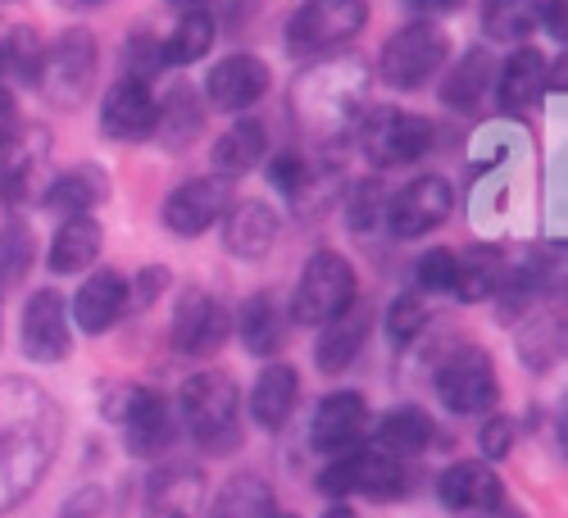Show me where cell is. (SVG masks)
<instances>
[{
	"label": "cell",
	"mask_w": 568,
	"mask_h": 518,
	"mask_svg": "<svg viewBox=\"0 0 568 518\" xmlns=\"http://www.w3.org/2000/svg\"><path fill=\"white\" fill-rule=\"evenodd\" d=\"M232 201H236L232 177H192L164 201L160 219L173 237H201V232H210L232 210Z\"/></svg>",
	"instance_id": "9c48e42d"
},
{
	"label": "cell",
	"mask_w": 568,
	"mask_h": 518,
	"mask_svg": "<svg viewBox=\"0 0 568 518\" xmlns=\"http://www.w3.org/2000/svg\"><path fill=\"white\" fill-rule=\"evenodd\" d=\"M423 327H428V305H423L414 292L409 296H396L392 301V309H387V333H392V342L396 346H409Z\"/></svg>",
	"instance_id": "ab89813d"
},
{
	"label": "cell",
	"mask_w": 568,
	"mask_h": 518,
	"mask_svg": "<svg viewBox=\"0 0 568 518\" xmlns=\"http://www.w3.org/2000/svg\"><path fill=\"white\" fill-rule=\"evenodd\" d=\"M368 23L364 0H305L292 19V51H333Z\"/></svg>",
	"instance_id": "7c38bea8"
},
{
	"label": "cell",
	"mask_w": 568,
	"mask_h": 518,
	"mask_svg": "<svg viewBox=\"0 0 568 518\" xmlns=\"http://www.w3.org/2000/svg\"><path fill=\"white\" fill-rule=\"evenodd\" d=\"M69 346H73V333H69L64 296L45 287L23 305V355L37 364H60Z\"/></svg>",
	"instance_id": "9a60e30c"
},
{
	"label": "cell",
	"mask_w": 568,
	"mask_h": 518,
	"mask_svg": "<svg viewBox=\"0 0 568 518\" xmlns=\"http://www.w3.org/2000/svg\"><path fill=\"white\" fill-rule=\"evenodd\" d=\"M214 19L210 14H186L169 41H160V60L164 64H196L210 55V45H214Z\"/></svg>",
	"instance_id": "e575fe53"
},
{
	"label": "cell",
	"mask_w": 568,
	"mask_h": 518,
	"mask_svg": "<svg viewBox=\"0 0 568 518\" xmlns=\"http://www.w3.org/2000/svg\"><path fill=\"white\" fill-rule=\"evenodd\" d=\"M55 446L60 409L51 405V396L23 378L0 383V514L32 496L55 459Z\"/></svg>",
	"instance_id": "6da1fadb"
},
{
	"label": "cell",
	"mask_w": 568,
	"mask_h": 518,
	"mask_svg": "<svg viewBox=\"0 0 568 518\" xmlns=\"http://www.w3.org/2000/svg\"><path fill=\"white\" fill-rule=\"evenodd\" d=\"M51 132L45 128H28V136H14L10 141V160H6V169H0V201H6L10 210H19V205H28V196H32V173L45 164V155H51V141H45Z\"/></svg>",
	"instance_id": "4316f807"
},
{
	"label": "cell",
	"mask_w": 568,
	"mask_h": 518,
	"mask_svg": "<svg viewBox=\"0 0 568 518\" xmlns=\"http://www.w3.org/2000/svg\"><path fill=\"white\" fill-rule=\"evenodd\" d=\"M455 264H459V255L455 251H446V246H437V251H423L418 255V264H414V282L423 292H450L455 287Z\"/></svg>",
	"instance_id": "f35d334b"
},
{
	"label": "cell",
	"mask_w": 568,
	"mask_h": 518,
	"mask_svg": "<svg viewBox=\"0 0 568 518\" xmlns=\"http://www.w3.org/2000/svg\"><path fill=\"white\" fill-rule=\"evenodd\" d=\"M227 333H232L227 309L210 292L186 287L178 296V309H173V323H169V342H173L178 355H192V359L214 355L227 342Z\"/></svg>",
	"instance_id": "30bf717a"
},
{
	"label": "cell",
	"mask_w": 568,
	"mask_h": 518,
	"mask_svg": "<svg viewBox=\"0 0 568 518\" xmlns=\"http://www.w3.org/2000/svg\"><path fill=\"white\" fill-rule=\"evenodd\" d=\"M155 119H160V101L151 97V87L136 78H119L101 101V132L110 141H119V146L155 136Z\"/></svg>",
	"instance_id": "5bb4252c"
},
{
	"label": "cell",
	"mask_w": 568,
	"mask_h": 518,
	"mask_svg": "<svg viewBox=\"0 0 568 518\" xmlns=\"http://www.w3.org/2000/svg\"><path fill=\"white\" fill-rule=\"evenodd\" d=\"M491 518H528L524 509H509V505H496V509H487Z\"/></svg>",
	"instance_id": "681fc988"
},
{
	"label": "cell",
	"mask_w": 568,
	"mask_h": 518,
	"mask_svg": "<svg viewBox=\"0 0 568 518\" xmlns=\"http://www.w3.org/2000/svg\"><path fill=\"white\" fill-rule=\"evenodd\" d=\"M409 487L405 464L383 450H346L318 474L323 496H368V500H400Z\"/></svg>",
	"instance_id": "277c9868"
},
{
	"label": "cell",
	"mask_w": 568,
	"mask_h": 518,
	"mask_svg": "<svg viewBox=\"0 0 568 518\" xmlns=\"http://www.w3.org/2000/svg\"><path fill=\"white\" fill-rule=\"evenodd\" d=\"M541 14H546V28H550V37H564V0H546V6H541Z\"/></svg>",
	"instance_id": "7dc6e473"
},
{
	"label": "cell",
	"mask_w": 568,
	"mask_h": 518,
	"mask_svg": "<svg viewBox=\"0 0 568 518\" xmlns=\"http://www.w3.org/2000/svg\"><path fill=\"white\" fill-rule=\"evenodd\" d=\"M178 414L210 455H227L242 441V392L227 373L210 368V373H192L178 392Z\"/></svg>",
	"instance_id": "7a4b0ae2"
},
{
	"label": "cell",
	"mask_w": 568,
	"mask_h": 518,
	"mask_svg": "<svg viewBox=\"0 0 568 518\" xmlns=\"http://www.w3.org/2000/svg\"><path fill=\"white\" fill-rule=\"evenodd\" d=\"M491 78H496V60L483 51V45H473V51H464V60L446 73V82H442V101L450 105V110H478L483 105V97L491 91Z\"/></svg>",
	"instance_id": "f546056e"
},
{
	"label": "cell",
	"mask_w": 568,
	"mask_h": 518,
	"mask_svg": "<svg viewBox=\"0 0 568 518\" xmlns=\"http://www.w3.org/2000/svg\"><path fill=\"white\" fill-rule=\"evenodd\" d=\"M414 6H418V10H450L455 0H414Z\"/></svg>",
	"instance_id": "f907efd6"
},
{
	"label": "cell",
	"mask_w": 568,
	"mask_h": 518,
	"mask_svg": "<svg viewBox=\"0 0 568 518\" xmlns=\"http://www.w3.org/2000/svg\"><path fill=\"white\" fill-rule=\"evenodd\" d=\"M210 509V483L205 468L196 464H164L146 483V500L141 514L146 518H205Z\"/></svg>",
	"instance_id": "4fadbf2b"
},
{
	"label": "cell",
	"mask_w": 568,
	"mask_h": 518,
	"mask_svg": "<svg viewBox=\"0 0 568 518\" xmlns=\"http://www.w3.org/2000/svg\"><path fill=\"white\" fill-rule=\"evenodd\" d=\"M514 437H518L514 418H509V414H491V418L483 423V433H478V446H483L487 459H505V455L514 450Z\"/></svg>",
	"instance_id": "7bdbcfd3"
},
{
	"label": "cell",
	"mask_w": 568,
	"mask_h": 518,
	"mask_svg": "<svg viewBox=\"0 0 568 518\" xmlns=\"http://www.w3.org/2000/svg\"><path fill=\"white\" fill-rule=\"evenodd\" d=\"M518 359L532 373H546L559 359V323L555 318H532L524 333H518Z\"/></svg>",
	"instance_id": "74e56055"
},
{
	"label": "cell",
	"mask_w": 568,
	"mask_h": 518,
	"mask_svg": "<svg viewBox=\"0 0 568 518\" xmlns=\"http://www.w3.org/2000/svg\"><path fill=\"white\" fill-rule=\"evenodd\" d=\"M368 327H373V314L359 301L351 309H342L333 323H323L318 346H314L318 373H346L355 364V355L364 351V342H368Z\"/></svg>",
	"instance_id": "603a6c76"
},
{
	"label": "cell",
	"mask_w": 568,
	"mask_h": 518,
	"mask_svg": "<svg viewBox=\"0 0 568 518\" xmlns=\"http://www.w3.org/2000/svg\"><path fill=\"white\" fill-rule=\"evenodd\" d=\"M296 400H301V373L292 364H268L251 387V418L264 433H277L296 414Z\"/></svg>",
	"instance_id": "cb8c5ba5"
},
{
	"label": "cell",
	"mask_w": 568,
	"mask_h": 518,
	"mask_svg": "<svg viewBox=\"0 0 568 518\" xmlns=\"http://www.w3.org/2000/svg\"><path fill=\"white\" fill-rule=\"evenodd\" d=\"M32 251H37L32 227H23V223H6V227H0V292H14L19 282L28 277Z\"/></svg>",
	"instance_id": "d590c367"
},
{
	"label": "cell",
	"mask_w": 568,
	"mask_h": 518,
	"mask_svg": "<svg viewBox=\"0 0 568 518\" xmlns=\"http://www.w3.org/2000/svg\"><path fill=\"white\" fill-rule=\"evenodd\" d=\"M268 82H273V73H268V64H264L260 55H227V60H219V64L210 69V78H205V101H210L214 110L236 114V110L255 105L264 91H268Z\"/></svg>",
	"instance_id": "e0dca14e"
},
{
	"label": "cell",
	"mask_w": 568,
	"mask_h": 518,
	"mask_svg": "<svg viewBox=\"0 0 568 518\" xmlns=\"http://www.w3.org/2000/svg\"><path fill=\"white\" fill-rule=\"evenodd\" d=\"M123 309H128V282L114 268L91 273L82 287H78V296H73V323L82 327L87 337L110 333Z\"/></svg>",
	"instance_id": "ffe728a7"
},
{
	"label": "cell",
	"mask_w": 568,
	"mask_h": 518,
	"mask_svg": "<svg viewBox=\"0 0 568 518\" xmlns=\"http://www.w3.org/2000/svg\"><path fill=\"white\" fill-rule=\"evenodd\" d=\"M305 177H310V169H305V160L296 151H282V155L268 160V182L277 186L282 196H296L301 186H305Z\"/></svg>",
	"instance_id": "60d3db41"
},
{
	"label": "cell",
	"mask_w": 568,
	"mask_h": 518,
	"mask_svg": "<svg viewBox=\"0 0 568 518\" xmlns=\"http://www.w3.org/2000/svg\"><path fill=\"white\" fill-rule=\"evenodd\" d=\"M500 277H505V268H500V255L491 251V246H478V251H468L459 264H455V296L464 301V305H478V301H491L496 292H500Z\"/></svg>",
	"instance_id": "d6a6232c"
},
{
	"label": "cell",
	"mask_w": 568,
	"mask_h": 518,
	"mask_svg": "<svg viewBox=\"0 0 568 518\" xmlns=\"http://www.w3.org/2000/svg\"><path fill=\"white\" fill-rule=\"evenodd\" d=\"M368 428V400L359 392H333L323 396L310 418V441L318 455H346Z\"/></svg>",
	"instance_id": "2e32d148"
},
{
	"label": "cell",
	"mask_w": 568,
	"mask_h": 518,
	"mask_svg": "<svg viewBox=\"0 0 568 518\" xmlns=\"http://www.w3.org/2000/svg\"><path fill=\"white\" fill-rule=\"evenodd\" d=\"M164 287H169V273H164V268H146V273L132 282L128 305H132V309H146V305H155V301L164 296Z\"/></svg>",
	"instance_id": "f6af8a7d"
},
{
	"label": "cell",
	"mask_w": 568,
	"mask_h": 518,
	"mask_svg": "<svg viewBox=\"0 0 568 518\" xmlns=\"http://www.w3.org/2000/svg\"><path fill=\"white\" fill-rule=\"evenodd\" d=\"M37 87L64 110L82 105L91 97V87H97V37L87 28H64L55 37V45H45V64H41Z\"/></svg>",
	"instance_id": "5b68a950"
},
{
	"label": "cell",
	"mask_w": 568,
	"mask_h": 518,
	"mask_svg": "<svg viewBox=\"0 0 568 518\" xmlns=\"http://www.w3.org/2000/svg\"><path fill=\"white\" fill-rule=\"evenodd\" d=\"M210 518H277V505H273V487L255 474H242V478H232L214 505L205 509Z\"/></svg>",
	"instance_id": "1f68e13d"
},
{
	"label": "cell",
	"mask_w": 568,
	"mask_h": 518,
	"mask_svg": "<svg viewBox=\"0 0 568 518\" xmlns=\"http://www.w3.org/2000/svg\"><path fill=\"white\" fill-rule=\"evenodd\" d=\"M19 136V105H14V97L6 87H0V155L10 151V141Z\"/></svg>",
	"instance_id": "bcb514c9"
},
{
	"label": "cell",
	"mask_w": 568,
	"mask_h": 518,
	"mask_svg": "<svg viewBox=\"0 0 568 518\" xmlns=\"http://www.w3.org/2000/svg\"><path fill=\"white\" fill-rule=\"evenodd\" d=\"M355 292H359V282H355L351 260L337 255V251H318L301 268V282H296V296H292L287 314L301 327H323V323H333L342 309L355 305Z\"/></svg>",
	"instance_id": "3957f363"
},
{
	"label": "cell",
	"mask_w": 568,
	"mask_h": 518,
	"mask_svg": "<svg viewBox=\"0 0 568 518\" xmlns=\"http://www.w3.org/2000/svg\"><path fill=\"white\" fill-rule=\"evenodd\" d=\"M119 428H123L128 450H132L136 459H155V455H164V450L178 441L173 405H169L160 392H151V387H141L136 405L128 409V418L119 423Z\"/></svg>",
	"instance_id": "ac0fdd59"
},
{
	"label": "cell",
	"mask_w": 568,
	"mask_h": 518,
	"mask_svg": "<svg viewBox=\"0 0 568 518\" xmlns=\"http://www.w3.org/2000/svg\"><path fill=\"white\" fill-rule=\"evenodd\" d=\"M287 323H292V314L282 309V301L273 292H255L242 305V314H236V333H242V346L251 355L268 359V355H277L282 346H287Z\"/></svg>",
	"instance_id": "d4e9b609"
},
{
	"label": "cell",
	"mask_w": 568,
	"mask_h": 518,
	"mask_svg": "<svg viewBox=\"0 0 568 518\" xmlns=\"http://www.w3.org/2000/svg\"><path fill=\"white\" fill-rule=\"evenodd\" d=\"M323 518H355V509H351V505H333V509H327Z\"/></svg>",
	"instance_id": "816d5d0a"
},
{
	"label": "cell",
	"mask_w": 568,
	"mask_h": 518,
	"mask_svg": "<svg viewBox=\"0 0 568 518\" xmlns=\"http://www.w3.org/2000/svg\"><path fill=\"white\" fill-rule=\"evenodd\" d=\"M160 64H164V60H160V45H155L151 37H136V41H128V78L146 82V78H151Z\"/></svg>",
	"instance_id": "ee69618b"
},
{
	"label": "cell",
	"mask_w": 568,
	"mask_h": 518,
	"mask_svg": "<svg viewBox=\"0 0 568 518\" xmlns=\"http://www.w3.org/2000/svg\"><path fill=\"white\" fill-rule=\"evenodd\" d=\"M0 64L14 69L19 82L37 87L41 82V64H45V41L32 32V28H14L6 37V45H0Z\"/></svg>",
	"instance_id": "8d00e7d4"
},
{
	"label": "cell",
	"mask_w": 568,
	"mask_h": 518,
	"mask_svg": "<svg viewBox=\"0 0 568 518\" xmlns=\"http://www.w3.org/2000/svg\"><path fill=\"white\" fill-rule=\"evenodd\" d=\"M546 0H483V28L496 41H524L541 23Z\"/></svg>",
	"instance_id": "836d02e7"
},
{
	"label": "cell",
	"mask_w": 568,
	"mask_h": 518,
	"mask_svg": "<svg viewBox=\"0 0 568 518\" xmlns=\"http://www.w3.org/2000/svg\"><path fill=\"white\" fill-rule=\"evenodd\" d=\"M359 146L368 155L373 169H400V164H414L418 155H428L433 146V123L418 119V114H373V123L364 128Z\"/></svg>",
	"instance_id": "8fae6325"
},
{
	"label": "cell",
	"mask_w": 568,
	"mask_h": 518,
	"mask_svg": "<svg viewBox=\"0 0 568 518\" xmlns=\"http://www.w3.org/2000/svg\"><path fill=\"white\" fill-rule=\"evenodd\" d=\"M433 441H437V423L423 409H414V405L392 409L383 423H377V433H373V450H383L392 459H414V455L428 450Z\"/></svg>",
	"instance_id": "83f0119b"
},
{
	"label": "cell",
	"mask_w": 568,
	"mask_h": 518,
	"mask_svg": "<svg viewBox=\"0 0 568 518\" xmlns=\"http://www.w3.org/2000/svg\"><path fill=\"white\" fill-rule=\"evenodd\" d=\"M264 151H268V128L260 119H242L214 141V164L219 173H251L264 160Z\"/></svg>",
	"instance_id": "4dcf8cb0"
},
{
	"label": "cell",
	"mask_w": 568,
	"mask_h": 518,
	"mask_svg": "<svg viewBox=\"0 0 568 518\" xmlns=\"http://www.w3.org/2000/svg\"><path fill=\"white\" fill-rule=\"evenodd\" d=\"M437 500L450 514H487V509L505 505V491H500V478L491 474L487 464L459 459V464H450L446 474L437 478Z\"/></svg>",
	"instance_id": "d6986e66"
},
{
	"label": "cell",
	"mask_w": 568,
	"mask_h": 518,
	"mask_svg": "<svg viewBox=\"0 0 568 518\" xmlns=\"http://www.w3.org/2000/svg\"><path fill=\"white\" fill-rule=\"evenodd\" d=\"M101 246H105L101 223H97V219H87V214H78V219H64V227L55 232V242H51V255H45V264H51V273H82V268L97 264Z\"/></svg>",
	"instance_id": "f1b7e54d"
},
{
	"label": "cell",
	"mask_w": 568,
	"mask_h": 518,
	"mask_svg": "<svg viewBox=\"0 0 568 518\" xmlns=\"http://www.w3.org/2000/svg\"><path fill=\"white\" fill-rule=\"evenodd\" d=\"M491 87H496V101H500L505 110H528V105H537V97L546 91V55L532 51V45H518V51L496 69Z\"/></svg>",
	"instance_id": "484cf974"
},
{
	"label": "cell",
	"mask_w": 568,
	"mask_h": 518,
	"mask_svg": "<svg viewBox=\"0 0 568 518\" xmlns=\"http://www.w3.org/2000/svg\"><path fill=\"white\" fill-rule=\"evenodd\" d=\"M455 210V192H450V182L428 173V177H414L405 182L400 192L387 201V214L383 223L392 227V237L400 242H414V237H428L433 227H442Z\"/></svg>",
	"instance_id": "ba28073f"
},
{
	"label": "cell",
	"mask_w": 568,
	"mask_h": 518,
	"mask_svg": "<svg viewBox=\"0 0 568 518\" xmlns=\"http://www.w3.org/2000/svg\"><path fill=\"white\" fill-rule=\"evenodd\" d=\"M169 6H192V0H169Z\"/></svg>",
	"instance_id": "f5cc1de1"
},
{
	"label": "cell",
	"mask_w": 568,
	"mask_h": 518,
	"mask_svg": "<svg viewBox=\"0 0 568 518\" xmlns=\"http://www.w3.org/2000/svg\"><path fill=\"white\" fill-rule=\"evenodd\" d=\"M277 242V214L264 201H232L223 214V246L236 260H264Z\"/></svg>",
	"instance_id": "44dd1931"
},
{
	"label": "cell",
	"mask_w": 568,
	"mask_h": 518,
	"mask_svg": "<svg viewBox=\"0 0 568 518\" xmlns=\"http://www.w3.org/2000/svg\"><path fill=\"white\" fill-rule=\"evenodd\" d=\"M446 55H450V37L433 19L409 23L383 45V82L396 91H418L446 64Z\"/></svg>",
	"instance_id": "8992f818"
},
{
	"label": "cell",
	"mask_w": 568,
	"mask_h": 518,
	"mask_svg": "<svg viewBox=\"0 0 568 518\" xmlns=\"http://www.w3.org/2000/svg\"><path fill=\"white\" fill-rule=\"evenodd\" d=\"M387 214V196H383V186H377L373 177L355 192V201H351V227H359V232H368L377 219Z\"/></svg>",
	"instance_id": "b9f144b4"
},
{
	"label": "cell",
	"mask_w": 568,
	"mask_h": 518,
	"mask_svg": "<svg viewBox=\"0 0 568 518\" xmlns=\"http://www.w3.org/2000/svg\"><path fill=\"white\" fill-rule=\"evenodd\" d=\"M64 10H97V6H105V0H60Z\"/></svg>",
	"instance_id": "c3c4849f"
},
{
	"label": "cell",
	"mask_w": 568,
	"mask_h": 518,
	"mask_svg": "<svg viewBox=\"0 0 568 518\" xmlns=\"http://www.w3.org/2000/svg\"><path fill=\"white\" fill-rule=\"evenodd\" d=\"M437 396L450 414H487L500 400V383H496V368L491 355L478 346H464L455 351L442 368H437Z\"/></svg>",
	"instance_id": "52a82bcc"
},
{
	"label": "cell",
	"mask_w": 568,
	"mask_h": 518,
	"mask_svg": "<svg viewBox=\"0 0 568 518\" xmlns=\"http://www.w3.org/2000/svg\"><path fill=\"white\" fill-rule=\"evenodd\" d=\"M101 201H110V173L101 164H73L64 169L51 186H45V214H64V219H78V214H91Z\"/></svg>",
	"instance_id": "7402d4cb"
}]
</instances>
